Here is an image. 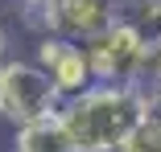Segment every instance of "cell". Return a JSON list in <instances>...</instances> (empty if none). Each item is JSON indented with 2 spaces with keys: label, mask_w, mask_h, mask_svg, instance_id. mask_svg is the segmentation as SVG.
<instances>
[{
  "label": "cell",
  "mask_w": 161,
  "mask_h": 152,
  "mask_svg": "<svg viewBox=\"0 0 161 152\" xmlns=\"http://www.w3.org/2000/svg\"><path fill=\"white\" fill-rule=\"evenodd\" d=\"M75 152H120L145 124V90L128 82H91L58 111Z\"/></svg>",
  "instance_id": "1"
},
{
  "label": "cell",
  "mask_w": 161,
  "mask_h": 152,
  "mask_svg": "<svg viewBox=\"0 0 161 152\" xmlns=\"http://www.w3.org/2000/svg\"><path fill=\"white\" fill-rule=\"evenodd\" d=\"M58 111H62V95L29 58H8L0 66V119L21 128Z\"/></svg>",
  "instance_id": "2"
},
{
  "label": "cell",
  "mask_w": 161,
  "mask_h": 152,
  "mask_svg": "<svg viewBox=\"0 0 161 152\" xmlns=\"http://www.w3.org/2000/svg\"><path fill=\"white\" fill-rule=\"evenodd\" d=\"M149 41L136 33L128 21H112L99 37L87 41V62L95 82H128V86H141L149 74Z\"/></svg>",
  "instance_id": "3"
},
{
  "label": "cell",
  "mask_w": 161,
  "mask_h": 152,
  "mask_svg": "<svg viewBox=\"0 0 161 152\" xmlns=\"http://www.w3.org/2000/svg\"><path fill=\"white\" fill-rule=\"evenodd\" d=\"M62 95V103L83 95V90L95 82L91 74V62H87V45L83 41H70V37H58V33H42L33 41V58H29Z\"/></svg>",
  "instance_id": "4"
},
{
  "label": "cell",
  "mask_w": 161,
  "mask_h": 152,
  "mask_svg": "<svg viewBox=\"0 0 161 152\" xmlns=\"http://www.w3.org/2000/svg\"><path fill=\"white\" fill-rule=\"evenodd\" d=\"M120 0H50L46 4V33L70 37V41H91L116 21Z\"/></svg>",
  "instance_id": "5"
},
{
  "label": "cell",
  "mask_w": 161,
  "mask_h": 152,
  "mask_svg": "<svg viewBox=\"0 0 161 152\" xmlns=\"http://www.w3.org/2000/svg\"><path fill=\"white\" fill-rule=\"evenodd\" d=\"M13 152H75V144L62 128V119L46 115V119L13 128Z\"/></svg>",
  "instance_id": "6"
},
{
  "label": "cell",
  "mask_w": 161,
  "mask_h": 152,
  "mask_svg": "<svg viewBox=\"0 0 161 152\" xmlns=\"http://www.w3.org/2000/svg\"><path fill=\"white\" fill-rule=\"evenodd\" d=\"M120 152H161V124H149L145 119V124L128 136V144Z\"/></svg>",
  "instance_id": "7"
},
{
  "label": "cell",
  "mask_w": 161,
  "mask_h": 152,
  "mask_svg": "<svg viewBox=\"0 0 161 152\" xmlns=\"http://www.w3.org/2000/svg\"><path fill=\"white\" fill-rule=\"evenodd\" d=\"M46 4H50V0H17V8H21V21H25L29 29H33L37 37L46 33V17H42V13H46Z\"/></svg>",
  "instance_id": "8"
},
{
  "label": "cell",
  "mask_w": 161,
  "mask_h": 152,
  "mask_svg": "<svg viewBox=\"0 0 161 152\" xmlns=\"http://www.w3.org/2000/svg\"><path fill=\"white\" fill-rule=\"evenodd\" d=\"M8 58H17V53H13V33H8V25H4V17H0V66H4Z\"/></svg>",
  "instance_id": "9"
},
{
  "label": "cell",
  "mask_w": 161,
  "mask_h": 152,
  "mask_svg": "<svg viewBox=\"0 0 161 152\" xmlns=\"http://www.w3.org/2000/svg\"><path fill=\"white\" fill-rule=\"evenodd\" d=\"M0 17H4V0H0Z\"/></svg>",
  "instance_id": "10"
}]
</instances>
